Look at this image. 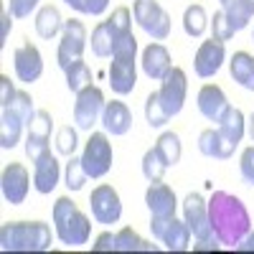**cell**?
<instances>
[{"mask_svg":"<svg viewBox=\"0 0 254 254\" xmlns=\"http://www.w3.org/2000/svg\"><path fill=\"white\" fill-rule=\"evenodd\" d=\"M208 221H211V231L219 244L234 249L252 229V219L249 211L242 203V198H237L234 193L226 190H214L208 198Z\"/></svg>","mask_w":254,"mask_h":254,"instance_id":"1","label":"cell"},{"mask_svg":"<svg viewBox=\"0 0 254 254\" xmlns=\"http://www.w3.org/2000/svg\"><path fill=\"white\" fill-rule=\"evenodd\" d=\"M51 242L54 234L46 221H5L0 226L3 252H46Z\"/></svg>","mask_w":254,"mask_h":254,"instance_id":"2","label":"cell"},{"mask_svg":"<svg viewBox=\"0 0 254 254\" xmlns=\"http://www.w3.org/2000/svg\"><path fill=\"white\" fill-rule=\"evenodd\" d=\"M51 219H54V231H56V239L66 247H81L87 244L92 237V221L87 219V214L69 198V196H61L54 203L51 211Z\"/></svg>","mask_w":254,"mask_h":254,"instance_id":"3","label":"cell"},{"mask_svg":"<svg viewBox=\"0 0 254 254\" xmlns=\"http://www.w3.org/2000/svg\"><path fill=\"white\" fill-rule=\"evenodd\" d=\"M81 165L87 171L89 178H104L110 171H112V160H115V153H112V142L107 137V132H89V140L84 142V150H81Z\"/></svg>","mask_w":254,"mask_h":254,"instance_id":"4","label":"cell"},{"mask_svg":"<svg viewBox=\"0 0 254 254\" xmlns=\"http://www.w3.org/2000/svg\"><path fill=\"white\" fill-rule=\"evenodd\" d=\"M132 18L153 41H165L171 36V15L158 0H135Z\"/></svg>","mask_w":254,"mask_h":254,"instance_id":"5","label":"cell"},{"mask_svg":"<svg viewBox=\"0 0 254 254\" xmlns=\"http://www.w3.org/2000/svg\"><path fill=\"white\" fill-rule=\"evenodd\" d=\"M150 231L168 252H186L190 247V239H193L188 224L178 221L176 216H171V219L150 216Z\"/></svg>","mask_w":254,"mask_h":254,"instance_id":"6","label":"cell"},{"mask_svg":"<svg viewBox=\"0 0 254 254\" xmlns=\"http://www.w3.org/2000/svg\"><path fill=\"white\" fill-rule=\"evenodd\" d=\"M87 28H84L81 20L71 18L64 23V31H61V41H59V51H56V61L61 69L71 66L74 61H79L84 56V49H87Z\"/></svg>","mask_w":254,"mask_h":254,"instance_id":"7","label":"cell"},{"mask_svg":"<svg viewBox=\"0 0 254 254\" xmlns=\"http://www.w3.org/2000/svg\"><path fill=\"white\" fill-rule=\"evenodd\" d=\"M104 94L99 87L89 84L87 89H81L76 94V102H74V122L79 130L84 132H92V127L97 122H102V112H104Z\"/></svg>","mask_w":254,"mask_h":254,"instance_id":"8","label":"cell"},{"mask_svg":"<svg viewBox=\"0 0 254 254\" xmlns=\"http://www.w3.org/2000/svg\"><path fill=\"white\" fill-rule=\"evenodd\" d=\"M183 221L188 224L196 242L216 239L214 231H211V221H208V201L201 193H188L183 198Z\"/></svg>","mask_w":254,"mask_h":254,"instance_id":"9","label":"cell"},{"mask_svg":"<svg viewBox=\"0 0 254 254\" xmlns=\"http://www.w3.org/2000/svg\"><path fill=\"white\" fill-rule=\"evenodd\" d=\"M160 102H163V107L165 112L176 117L181 110H183V104H186V94H188V76L183 69L173 66L171 71H168L163 79H160Z\"/></svg>","mask_w":254,"mask_h":254,"instance_id":"10","label":"cell"},{"mask_svg":"<svg viewBox=\"0 0 254 254\" xmlns=\"http://www.w3.org/2000/svg\"><path fill=\"white\" fill-rule=\"evenodd\" d=\"M89 208H92V216H94L97 224H117L120 216H122L120 193L112 186L99 183L89 196Z\"/></svg>","mask_w":254,"mask_h":254,"instance_id":"11","label":"cell"},{"mask_svg":"<svg viewBox=\"0 0 254 254\" xmlns=\"http://www.w3.org/2000/svg\"><path fill=\"white\" fill-rule=\"evenodd\" d=\"M31 188V176L26 171V165L20 163H8L3 168V176H0V190H3V198L10 206H20L28 196Z\"/></svg>","mask_w":254,"mask_h":254,"instance_id":"12","label":"cell"},{"mask_svg":"<svg viewBox=\"0 0 254 254\" xmlns=\"http://www.w3.org/2000/svg\"><path fill=\"white\" fill-rule=\"evenodd\" d=\"M13 69H15L18 81H23V84H33V81L41 79V74H44V56H41V51L31 44V41H23V44L15 49Z\"/></svg>","mask_w":254,"mask_h":254,"instance_id":"13","label":"cell"},{"mask_svg":"<svg viewBox=\"0 0 254 254\" xmlns=\"http://www.w3.org/2000/svg\"><path fill=\"white\" fill-rule=\"evenodd\" d=\"M145 203L150 208V216H160V219H171L176 216V208H178V196L176 190L163 183V181H153L145 190Z\"/></svg>","mask_w":254,"mask_h":254,"instance_id":"14","label":"cell"},{"mask_svg":"<svg viewBox=\"0 0 254 254\" xmlns=\"http://www.w3.org/2000/svg\"><path fill=\"white\" fill-rule=\"evenodd\" d=\"M226 61V46L224 41H216V38H208L198 46L196 51V59H193V69L201 79H211L219 69L221 64Z\"/></svg>","mask_w":254,"mask_h":254,"instance_id":"15","label":"cell"},{"mask_svg":"<svg viewBox=\"0 0 254 254\" xmlns=\"http://www.w3.org/2000/svg\"><path fill=\"white\" fill-rule=\"evenodd\" d=\"M137 84V59H122V56H112L110 64V87L115 94L125 97L135 89Z\"/></svg>","mask_w":254,"mask_h":254,"instance_id":"16","label":"cell"},{"mask_svg":"<svg viewBox=\"0 0 254 254\" xmlns=\"http://www.w3.org/2000/svg\"><path fill=\"white\" fill-rule=\"evenodd\" d=\"M196 104H198V112L208 120V122H219L224 117V112L231 107L224 89L219 84H203L198 89V97H196Z\"/></svg>","mask_w":254,"mask_h":254,"instance_id":"17","label":"cell"},{"mask_svg":"<svg viewBox=\"0 0 254 254\" xmlns=\"http://www.w3.org/2000/svg\"><path fill=\"white\" fill-rule=\"evenodd\" d=\"M59 178H61V168H59V160L51 150L44 153L38 160H33V188L38 193H44V196L51 193L59 186Z\"/></svg>","mask_w":254,"mask_h":254,"instance_id":"18","label":"cell"},{"mask_svg":"<svg viewBox=\"0 0 254 254\" xmlns=\"http://www.w3.org/2000/svg\"><path fill=\"white\" fill-rule=\"evenodd\" d=\"M102 127L107 135H115V137H122L130 132L132 127V112L125 102L120 99H112L104 104V112H102Z\"/></svg>","mask_w":254,"mask_h":254,"instance_id":"19","label":"cell"},{"mask_svg":"<svg viewBox=\"0 0 254 254\" xmlns=\"http://www.w3.org/2000/svg\"><path fill=\"white\" fill-rule=\"evenodd\" d=\"M142 71L147 79H153V81H160L168 71L173 69V64H171V51H168L163 44H158V41H153L150 46H145L142 49Z\"/></svg>","mask_w":254,"mask_h":254,"instance_id":"20","label":"cell"},{"mask_svg":"<svg viewBox=\"0 0 254 254\" xmlns=\"http://www.w3.org/2000/svg\"><path fill=\"white\" fill-rule=\"evenodd\" d=\"M239 145H234L231 140H226L221 132H219V127L214 130V127H208V130H203L198 135V150L206 155V158H216V160H229L231 155H234Z\"/></svg>","mask_w":254,"mask_h":254,"instance_id":"21","label":"cell"},{"mask_svg":"<svg viewBox=\"0 0 254 254\" xmlns=\"http://www.w3.org/2000/svg\"><path fill=\"white\" fill-rule=\"evenodd\" d=\"M229 74L239 87L254 92V56L249 51H237L229 59Z\"/></svg>","mask_w":254,"mask_h":254,"instance_id":"22","label":"cell"},{"mask_svg":"<svg viewBox=\"0 0 254 254\" xmlns=\"http://www.w3.org/2000/svg\"><path fill=\"white\" fill-rule=\"evenodd\" d=\"M23 127L26 122L15 117L10 110H0V147L3 150H13L23 137Z\"/></svg>","mask_w":254,"mask_h":254,"instance_id":"23","label":"cell"},{"mask_svg":"<svg viewBox=\"0 0 254 254\" xmlns=\"http://www.w3.org/2000/svg\"><path fill=\"white\" fill-rule=\"evenodd\" d=\"M64 23H66V20L61 18L56 5H44L38 10V15H36V33L41 38L51 41V38H56L64 31Z\"/></svg>","mask_w":254,"mask_h":254,"instance_id":"24","label":"cell"},{"mask_svg":"<svg viewBox=\"0 0 254 254\" xmlns=\"http://www.w3.org/2000/svg\"><path fill=\"white\" fill-rule=\"evenodd\" d=\"M219 132L226 140H231L234 145H239L242 137L247 135V117H244V112L239 107H229L224 112V117L219 120Z\"/></svg>","mask_w":254,"mask_h":254,"instance_id":"25","label":"cell"},{"mask_svg":"<svg viewBox=\"0 0 254 254\" xmlns=\"http://www.w3.org/2000/svg\"><path fill=\"white\" fill-rule=\"evenodd\" d=\"M221 10L231 20L234 31H242L249 26V20L254 15V0H226V3H221Z\"/></svg>","mask_w":254,"mask_h":254,"instance_id":"26","label":"cell"},{"mask_svg":"<svg viewBox=\"0 0 254 254\" xmlns=\"http://www.w3.org/2000/svg\"><path fill=\"white\" fill-rule=\"evenodd\" d=\"M208 23H211V18L206 13L203 5H188L183 10V31L190 36V38H201L206 31H208Z\"/></svg>","mask_w":254,"mask_h":254,"instance_id":"27","label":"cell"},{"mask_svg":"<svg viewBox=\"0 0 254 254\" xmlns=\"http://www.w3.org/2000/svg\"><path fill=\"white\" fill-rule=\"evenodd\" d=\"M155 150H158V155L163 158V163L168 165V168H173V165H178L181 163V155H183V145H181V137L176 135V132H163L158 140H155Z\"/></svg>","mask_w":254,"mask_h":254,"instance_id":"28","label":"cell"},{"mask_svg":"<svg viewBox=\"0 0 254 254\" xmlns=\"http://www.w3.org/2000/svg\"><path fill=\"white\" fill-rule=\"evenodd\" d=\"M115 237H117V252H158L155 244L145 242V239L137 234V231L130 229V226L120 229Z\"/></svg>","mask_w":254,"mask_h":254,"instance_id":"29","label":"cell"},{"mask_svg":"<svg viewBox=\"0 0 254 254\" xmlns=\"http://www.w3.org/2000/svg\"><path fill=\"white\" fill-rule=\"evenodd\" d=\"M92 51L99 59H107L115 51V33L110 31V26L104 23V20H99L92 31Z\"/></svg>","mask_w":254,"mask_h":254,"instance_id":"30","label":"cell"},{"mask_svg":"<svg viewBox=\"0 0 254 254\" xmlns=\"http://www.w3.org/2000/svg\"><path fill=\"white\" fill-rule=\"evenodd\" d=\"M64 74H66V87L74 94H79L81 89H87L89 84H92V71H89V66H87V61H84V59L74 61L71 66H66V69H64Z\"/></svg>","mask_w":254,"mask_h":254,"instance_id":"31","label":"cell"},{"mask_svg":"<svg viewBox=\"0 0 254 254\" xmlns=\"http://www.w3.org/2000/svg\"><path fill=\"white\" fill-rule=\"evenodd\" d=\"M145 120H147L150 127H165L168 122H171V115L165 112L158 92H150L147 99H145Z\"/></svg>","mask_w":254,"mask_h":254,"instance_id":"32","label":"cell"},{"mask_svg":"<svg viewBox=\"0 0 254 254\" xmlns=\"http://www.w3.org/2000/svg\"><path fill=\"white\" fill-rule=\"evenodd\" d=\"M79 127H71V125H64L59 127L56 132V153L64 155V158H71L79 147V135H76Z\"/></svg>","mask_w":254,"mask_h":254,"instance_id":"33","label":"cell"},{"mask_svg":"<svg viewBox=\"0 0 254 254\" xmlns=\"http://www.w3.org/2000/svg\"><path fill=\"white\" fill-rule=\"evenodd\" d=\"M142 176L147 178V181H163V176H165V171H168V165L163 163V158L158 155V150L155 147H150V150H145V155H142Z\"/></svg>","mask_w":254,"mask_h":254,"instance_id":"34","label":"cell"},{"mask_svg":"<svg viewBox=\"0 0 254 254\" xmlns=\"http://www.w3.org/2000/svg\"><path fill=\"white\" fill-rule=\"evenodd\" d=\"M64 181H66V188L69 190H81L84 183L89 181L87 171H84V165H81V158H69L66 160V168H64Z\"/></svg>","mask_w":254,"mask_h":254,"instance_id":"35","label":"cell"},{"mask_svg":"<svg viewBox=\"0 0 254 254\" xmlns=\"http://www.w3.org/2000/svg\"><path fill=\"white\" fill-rule=\"evenodd\" d=\"M104 23L110 26V31L115 33V41H117V38L125 36V33H132V13H130V8L120 5V8L112 10V15L104 20Z\"/></svg>","mask_w":254,"mask_h":254,"instance_id":"36","label":"cell"},{"mask_svg":"<svg viewBox=\"0 0 254 254\" xmlns=\"http://www.w3.org/2000/svg\"><path fill=\"white\" fill-rule=\"evenodd\" d=\"M3 110H10L15 117H20L26 122V127H28V122L33 120V115H36V107H33V97L28 94V92H15V97H13V102L8 104V107H3Z\"/></svg>","mask_w":254,"mask_h":254,"instance_id":"37","label":"cell"},{"mask_svg":"<svg viewBox=\"0 0 254 254\" xmlns=\"http://www.w3.org/2000/svg\"><path fill=\"white\" fill-rule=\"evenodd\" d=\"M208 28H211V38H216V41H226L229 38H234V26H231V20L226 18V13L224 10H216L214 13V18H211V23H208Z\"/></svg>","mask_w":254,"mask_h":254,"instance_id":"38","label":"cell"},{"mask_svg":"<svg viewBox=\"0 0 254 254\" xmlns=\"http://www.w3.org/2000/svg\"><path fill=\"white\" fill-rule=\"evenodd\" d=\"M54 130V117L46 110H36L33 120L28 122V135H41V137H51Z\"/></svg>","mask_w":254,"mask_h":254,"instance_id":"39","label":"cell"},{"mask_svg":"<svg viewBox=\"0 0 254 254\" xmlns=\"http://www.w3.org/2000/svg\"><path fill=\"white\" fill-rule=\"evenodd\" d=\"M64 3L81 15H102L110 8V0H64Z\"/></svg>","mask_w":254,"mask_h":254,"instance_id":"40","label":"cell"},{"mask_svg":"<svg viewBox=\"0 0 254 254\" xmlns=\"http://www.w3.org/2000/svg\"><path fill=\"white\" fill-rule=\"evenodd\" d=\"M112 56H122V59H137V38L132 33H125L115 41V51Z\"/></svg>","mask_w":254,"mask_h":254,"instance_id":"41","label":"cell"},{"mask_svg":"<svg viewBox=\"0 0 254 254\" xmlns=\"http://www.w3.org/2000/svg\"><path fill=\"white\" fill-rule=\"evenodd\" d=\"M49 140L51 137H41V135H26V155L31 160H38L44 153H49Z\"/></svg>","mask_w":254,"mask_h":254,"instance_id":"42","label":"cell"},{"mask_svg":"<svg viewBox=\"0 0 254 254\" xmlns=\"http://www.w3.org/2000/svg\"><path fill=\"white\" fill-rule=\"evenodd\" d=\"M239 173L247 186H254V145L244 147L242 158H239Z\"/></svg>","mask_w":254,"mask_h":254,"instance_id":"43","label":"cell"},{"mask_svg":"<svg viewBox=\"0 0 254 254\" xmlns=\"http://www.w3.org/2000/svg\"><path fill=\"white\" fill-rule=\"evenodd\" d=\"M41 0H10V15L13 18H28L36 8H38Z\"/></svg>","mask_w":254,"mask_h":254,"instance_id":"44","label":"cell"},{"mask_svg":"<svg viewBox=\"0 0 254 254\" xmlns=\"http://www.w3.org/2000/svg\"><path fill=\"white\" fill-rule=\"evenodd\" d=\"M92 252H117V237L112 234V231H104V234H99L94 239Z\"/></svg>","mask_w":254,"mask_h":254,"instance_id":"45","label":"cell"},{"mask_svg":"<svg viewBox=\"0 0 254 254\" xmlns=\"http://www.w3.org/2000/svg\"><path fill=\"white\" fill-rule=\"evenodd\" d=\"M15 87H13V81H10V76H0V110L3 107H8V104L13 102V97H15Z\"/></svg>","mask_w":254,"mask_h":254,"instance_id":"46","label":"cell"},{"mask_svg":"<svg viewBox=\"0 0 254 254\" xmlns=\"http://www.w3.org/2000/svg\"><path fill=\"white\" fill-rule=\"evenodd\" d=\"M13 15H10V10H3V15H0V20H3V31H0V46H5V41H8V33H10V28H13V20H10Z\"/></svg>","mask_w":254,"mask_h":254,"instance_id":"47","label":"cell"},{"mask_svg":"<svg viewBox=\"0 0 254 254\" xmlns=\"http://www.w3.org/2000/svg\"><path fill=\"white\" fill-rule=\"evenodd\" d=\"M234 249H237V252H254V231H252V229H249V234H247Z\"/></svg>","mask_w":254,"mask_h":254,"instance_id":"48","label":"cell"},{"mask_svg":"<svg viewBox=\"0 0 254 254\" xmlns=\"http://www.w3.org/2000/svg\"><path fill=\"white\" fill-rule=\"evenodd\" d=\"M216 249H219V242H216V239H208V242L193 244V252H216Z\"/></svg>","mask_w":254,"mask_h":254,"instance_id":"49","label":"cell"},{"mask_svg":"<svg viewBox=\"0 0 254 254\" xmlns=\"http://www.w3.org/2000/svg\"><path fill=\"white\" fill-rule=\"evenodd\" d=\"M247 135L254 140V112L249 115V120H247Z\"/></svg>","mask_w":254,"mask_h":254,"instance_id":"50","label":"cell"},{"mask_svg":"<svg viewBox=\"0 0 254 254\" xmlns=\"http://www.w3.org/2000/svg\"><path fill=\"white\" fill-rule=\"evenodd\" d=\"M252 41H254V31H252Z\"/></svg>","mask_w":254,"mask_h":254,"instance_id":"51","label":"cell"}]
</instances>
